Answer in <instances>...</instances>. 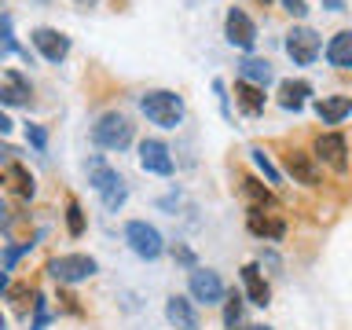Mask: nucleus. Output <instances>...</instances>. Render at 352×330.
I'll return each instance as SVG.
<instances>
[{"label": "nucleus", "instance_id": "1", "mask_svg": "<svg viewBox=\"0 0 352 330\" xmlns=\"http://www.w3.org/2000/svg\"><path fill=\"white\" fill-rule=\"evenodd\" d=\"M88 184L96 187V195L103 198V206L107 209H121L125 206V198H129V187H125V180L110 169V165L103 162V158H88Z\"/></svg>", "mask_w": 352, "mask_h": 330}, {"label": "nucleus", "instance_id": "2", "mask_svg": "<svg viewBox=\"0 0 352 330\" xmlns=\"http://www.w3.org/2000/svg\"><path fill=\"white\" fill-rule=\"evenodd\" d=\"M140 110L147 114V121H154V125H162V129H176L184 121V99L176 92H165V88L143 96Z\"/></svg>", "mask_w": 352, "mask_h": 330}, {"label": "nucleus", "instance_id": "3", "mask_svg": "<svg viewBox=\"0 0 352 330\" xmlns=\"http://www.w3.org/2000/svg\"><path fill=\"white\" fill-rule=\"evenodd\" d=\"M92 140L103 151H125L132 143V121L125 114H118V110H107V114H99V121L92 125Z\"/></svg>", "mask_w": 352, "mask_h": 330}, {"label": "nucleus", "instance_id": "4", "mask_svg": "<svg viewBox=\"0 0 352 330\" xmlns=\"http://www.w3.org/2000/svg\"><path fill=\"white\" fill-rule=\"evenodd\" d=\"M125 242L132 246V253L143 261H158L165 253V242H162V231L147 224V220H129L125 224Z\"/></svg>", "mask_w": 352, "mask_h": 330}, {"label": "nucleus", "instance_id": "5", "mask_svg": "<svg viewBox=\"0 0 352 330\" xmlns=\"http://www.w3.org/2000/svg\"><path fill=\"white\" fill-rule=\"evenodd\" d=\"M48 275L55 283H85L96 275V261L88 253H63V257H52L48 261Z\"/></svg>", "mask_w": 352, "mask_h": 330}, {"label": "nucleus", "instance_id": "6", "mask_svg": "<svg viewBox=\"0 0 352 330\" xmlns=\"http://www.w3.org/2000/svg\"><path fill=\"white\" fill-rule=\"evenodd\" d=\"M187 286H191V297L198 305H220L228 297L224 283H220L217 272L209 268H191V279H187Z\"/></svg>", "mask_w": 352, "mask_h": 330}, {"label": "nucleus", "instance_id": "7", "mask_svg": "<svg viewBox=\"0 0 352 330\" xmlns=\"http://www.w3.org/2000/svg\"><path fill=\"white\" fill-rule=\"evenodd\" d=\"M286 55H290L297 66L316 63V55H319V33L308 30V26H294L290 33H286Z\"/></svg>", "mask_w": 352, "mask_h": 330}, {"label": "nucleus", "instance_id": "8", "mask_svg": "<svg viewBox=\"0 0 352 330\" xmlns=\"http://www.w3.org/2000/svg\"><path fill=\"white\" fill-rule=\"evenodd\" d=\"M224 33H228V41L235 44V48H242V52H250L253 44H257V26H253V19H250L242 8H231V11H228Z\"/></svg>", "mask_w": 352, "mask_h": 330}, {"label": "nucleus", "instance_id": "9", "mask_svg": "<svg viewBox=\"0 0 352 330\" xmlns=\"http://www.w3.org/2000/svg\"><path fill=\"white\" fill-rule=\"evenodd\" d=\"M316 158L330 165L334 173H345L349 169V147H345V136H338V132H323V136L316 140Z\"/></svg>", "mask_w": 352, "mask_h": 330}, {"label": "nucleus", "instance_id": "10", "mask_svg": "<svg viewBox=\"0 0 352 330\" xmlns=\"http://www.w3.org/2000/svg\"><path fill=\"white\" fill-rule=\"evenodd\" d=\"M33 44H37V52L48 63H63L66 55H70V37H63V33L52 30V26H37V30H33Z\"/></svg>", "mask_w": 352, "mask_h": 330}, {"label": "nucleus", "instance_id": "11", "mask_svg": "<svg viewBox=\"0 0 352 330\" xmlns=\"http://www.w3.org/2000/svg\"><path fill=\"white\" fill-rule=\"evenodd\" d=\"M140 165L154 176H169L173 173V154L162 140H143L140 143Z\"/></svg>", "mask_w": 352, "mask_h": 330}, {"label": "nucleus", "instance_id": "12", "mask_svg": "<svg viewBox=\"0 0 352 330\" xmlns=\"http://www.w3.org/2000/svg\"><path fill=\"white\" fill-rule=\"evenodd\" d=\"M246 228H250V235H257V239H272V242H279V239L286 235L283 217L264 213V209H257V206H250V213H246Z\"/></svg>", "mask_w": 352, "mask_h": 330}, {"label": "nucleus", "instance_id": "13", "mask_svg": "<svg viewBox=\"0 0 352 330\" xmlns=\"http://www.w3.org/2000/svg\"><path fill=\"white\" fill-rule=\"evenodd\" d=\"M286 173H290L297 184H305V187H316V184H319V165H316V154L290 151V154H286Z\"/></svg>", "mask_w": 352, "mask_h": 330}, {"label": "nucleus", "instance_id": "14", "mask_svg": "<svg viewBox=\"0 0 352 330\" xmlns=\"http://www.w3.org/2000/svg\"><path fill=\"white\" fill-rule=\"evenodd\" d=\"M165 319L176 327V330H198V312H195V305L187 301V297H169L165 301Z\"/></svg>", "mask_w": 352, "mask_h": 330}, {"label": "nucleus", "instance_id": "15", "mask_svg": "<svg viewBox=\"0 0 352 330\" xmlns=\"http://www.w3.org/2000/svg\"><path fill=\"white\" fill-rule=\"evenodd\" d=\"M242 286H246V301L250 305L264 308L272 301V290H268V283H264V275H261V264H246V268H242Z\"/></svg>", "mask_w": 352, "mask_h": 330}, {"label": "nucleus", "instance_id": "16", "mask_svg": "<svg viewBox=\"0 0 352 330\" xmlns=\"http://www.w3.org/2000/svg\"><path fill=\"white\" fill-rule=\"evenodd\" d=\"M308 96H312V85L308 81H294V77L290 81H279V107L283 110H294L297 114V110L308 103Z\"/></svg>", "mask_w": 352, "mask_h": 330}, {"label": "nucleus", "instance_id": "17", "mask_svg": "<svg viewBox=\"0 0 352 330\" xmlns=\"http://www.w3.org/2000/svg\"><path fill=\"white\" fill-rule=\"evenodd\" d=\"M316 114H319V121H327V125H338L341 118L352 114V96H323L316 103Z\"/></svg>", "mask_w": 352, "mask_h": 330}, {"label": "nucleus", "instance_id": "18", "mask_svg": "<svg viewBox=\"0 0 352 330\" xmlns=\"http://www.w3.org/2000/svg\"><path fill=\"white\" fill-rule=\"evenodd\" d=\"M327 63L338 66V70H352V30H341L338 37H330Z\"/></svg>", "mask_w": 352, "mask_h": 330}, {"label": "nucleus", "instance_id": "19", "mask_svg": "<svg viewBox=\"0 0 352 330\" xmlns=\"http://www.w3.org/2000/svg\"><path fill=\"white\" fill-rule=\"evenodd\" d=\"M30 81L22 77L19 70H4V88H0V99H4L8 107H15V103H30Z\"/></svg>", "mask_w": 352, "mask_h": 330}, {"label": "nucleus", "instance_id": "20", "mask_svg": "<svg viewBox=\"0 0 352 330\" xmlns=\"http://www.w3.org/2000/svg\"><path fill=\"white\" fill-rule=\"evenodd\" d=\"M4 184H8V191H15L19 198H33V191H37V184H33V176L22 169L19 162H8V169H4Z\"/></svg>", "mask_w": 352, "mask_h": 330}, {"label": "nucleus", "instance_id": "21", "mask_svg": "<svg viewBox=\"0 0 352 330\" xmlns=\"http://www.w3.org/2000/svg\"><path fill=\"white\" fill-rule=\"evenodd\" d=\"M239 74H242V81H250V85H272V63L268 59H257V55H246V59L239 63Z\"/></svg>", "mask_w": 352, "mask_h": 330}, {"label": "nucleus", "instance_id": "22", "mask_svg": "<svg viewBox=\"0 0 352 330\" xmlns=\"http://www.w3.org/2000/svg\"><path fill=\"white\" fill-rule=\"evenodd\" d=\"M235 99H239V107L246 110L250 118H257L261 110H264V88H261V85L239 81V85H235Z\"/></svg>", "mask_w": 352, "mask_h": 330}, {"label": "nucleus", "instance_id": "23", "mask_svg": "<svg viewBox=\"0 0 352 330\" xmlns=\"http://www.w3.org/2000/svg\"><path fill=\"white\" fill-rule=\"evenodd\" d=\"M242 195H246L257 209H264V206L275 209V206H279V198L272 195V187H264L261 180H253V176H246V180H242Z\"/></svg>", "mask_w": 352, "mask_h": 330}, {"label": "nucleus", "instance_id": "24", "mask_svg": "<svg viewBox=\"0 0 352 330\" xmlns=\"http://www.w3.org/2000/svg\"><path fill=\"white\" fill-rule=\"evenodd\" d=\"M250 158H253V165H257V169L264 173V180H268V184H279V180H283V176H279V169H275V165H272V158H268V154H264L261 147H253V151H250Z\"/></svg>", "mask_w": 352, "mask_h": 330}, {"label": "nucleus", "instance_id": "25", "mask_svg": "<svg viewBox=\"0 0 352 330\" xmlns=\"http://www.w3.org/2000/svg\"><path fill=\"white\" fill-rule=\"evenodd\" d=\"M48 319H52V312H48L44 294H33V323H30V330H44V327H48Z\"/></svg>", "mask_w": 352, "mask_h": 330}, {"label": "nucleus", "instance_id": "26", "mask_svg": "<svg viewBox=\"0 0 352 330\" xmlns=\"http://www.w3.org/2000/svg\"><path fill=\"white\" fill-rule=\"evenodd\" d=\"M224 323H228V330L242 327V297H239V294L228 297V305H224Z\"/></svg>", "mask_w": 352, "mask_h": 330}, {"label": "nucleus", "instance_id": "27", "mask_svg": "<svg viewBox=\"0 0 352 330\" xmlns=\"http://www.w3.org/2000/svg\"><path fill=\"white\" fill-rule=\"evenodd\" d=\"M66 228H70V235H81V231H85V213H81V206H77V202L66 206Z\"/></svg>", "mask_w": 352, "mask_h": 330}, {"label": "nucleus", "instance_id": "28", "mask_svg": "<svg viewBox=\"0 0 352 330\" xmlns=\"http://www.w3.org/2000/svg\"><path fill=\"white\" fill-rule=\"evenodd\" d=\"M30 246H33V242H22V246H8L4 250V279H8V272L15 268V261L22 257V253H30Z\"/></svg>", "mask_w": 352, "mask_h": 330}, {"label": "nucleus", "instance_id": "29", "mask_svg": "<svg viewBox=\"0 0 352 330\" xmlns=\"http://www.w3.org/2000/svg\"><path fill=\"white\" fill-rule=\"evenodd\" d=\"M26 140H30L37 151H44V147H48V132H44L41 125H26Z\"/></svg>", "mask_w": 352, "mask_h": 330}, {"label": "nucleus", "instance_id": "30", "mask_svg": "<svg viewBox=\"0 0 352 330\" xmlns=\"http://www.w3.org/2000/svg\"><path fill=\"white\" fill-rule=\"evenodd\" d=\"M0 26H4V55H11V52L19 48V44H15V30H11V15H4Z\"/></svg>", "mask_w": 352, "mask_h": 330}, {"label": "nucleus", "instance_id": "31", "mask_svg": "<svg viewBox=\"0 0 352 330\" xmlns=\"http://www.w3.org/2000/svg\"><path fill=\"white\" fill-rule=\"evenodd\" d=\"M173 257L180 261V264H187V268H198V264H195V253H191V250H184V246H176V250H173Z\"/></svg>", "mask_w": 352, "mask_h": 330}, {"label": "nucleus", "instance_id": "32", "mask_svg": "<svg viewBox=\"0 0 352 330\" xmlns=\"http://www.w3.org/2000/svg\"><path fill=\"white\" fill-rule=\"evenodd\" d=\"M283 8H286V11H290V15H294V19H301V15H305V11H308V4H305V0H283Z\"/></svg>", "mask_w": 352, "mask_h": 330}, {"label": "nucleus", "instance_id": "33", "mask_svg": "<svg viewBox=\"0 0 352 330\" xmlns=\"http://www.w3.org/2000/svg\"><path fill=\"white\" fill-rule=\"evenodd\" d=\"M323 4H327L330 11H341V8H345V0H323Z\"/></svg>", "mask_w": 352, "mask_h": 330}, {"label": "nucleus", "instance_id": "34", "mask_svg": "<svg viewBox=\"0 0 352 330\" xmlns=\"http://www.w3.org/2000/svg\"><path fill=\"white\" fill-rule=\"evenodd\" d=\"M77 4H85V8H88V4H92V0H77Z\"/></svg>", "mask_w": 352, "mask_h": 330}, {"label": "nucleus", "instance_id": "35", "mask_svg": "<svg viewBox=\"0 0 352 330\" xmlns=\"http://www.w3.org/2000/svg\"><path fill=\"white\" fill-rule=\"evenodd\" d=\"M253 330H272V327H253Z\"/></svg>", "mask_w": 352, "mask_h": 330}]
</instances>
